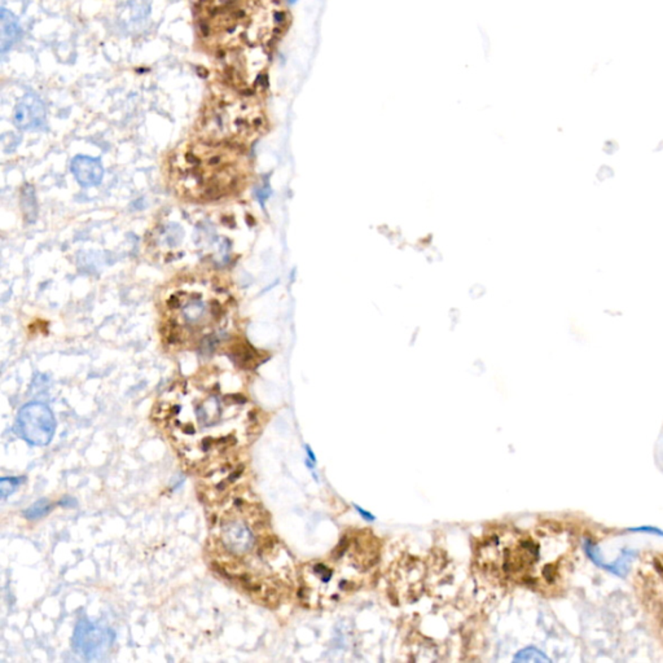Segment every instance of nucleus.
<instances>
[{"label": "nucleus", "mask_w": 663, "mask_h": 663, "mask_svg": "<svg viewBox=\"0 0 663 663\" xmlns=\"http://www.w3.org/2000/svg\"><path fill=\"white\" fill-rule=\"evenodd\" d=\"M71 173L83 187H94L102 182L104 169L100 161L87 156H77L71 162Z\"/></svg>", "instance_id": "nucleus-9"}, {"label": "nucleus", "mask_w": 663, "mask_h": 663, "mask_svg": "<svg viewBox=\"0 0 663 663\" xmlns=\"http://www.w3.org/2000/svg\"><path fill=\"white\" fill-rule=\"evenodd\" d=\"M0 18H1V21H0L1 23L0 49H1V54H6L18 38L21 28H20L16 16L6 8H1Z\"/></svg>", "instance_id": "nucleus-10"}, {"label": "nucleus", "mask_w": 663, "mask_h": 663, "mask_svg": "<svg viewBox=\"0 0 663 663\" xmlns=\"http://www.w3.org/2000/svg\"><path fill=\"white\" fill-rule=\"evenodd\" d=\"M264 116L253 100L236 95H223L206 107L200 131L207 142L244 145L255 140L264 130Z\"/></svg>", "instance_id": "nucleus-4"}, {"label": "nucleus", "mask_w": 663, "mask_h": 663, "mask_svg": "<svg viewBox=\"0 0 663 663\" xmlns=\"http://www.w3.org/2000/svg\"><path fill=\"white\" fill-rule=\"evenodd\" d=\"M229 316V294L205 279L178 281L162 298L164 337L178 348H193L219 334Z\"/></svg>", "instance_id": "nucleus-3"}, {"label": "nucleus", "mask_w": 663, "mask_h": 663, "mask_svg": "<svg viewBox=\"0 0 663 663\" xmlns=\"http://www.w3.org/2000/svg\"><path fill=\"white\" fill-rule=\"evenodd\" d=\"M71 643L75 653L82 658L88 661L100 659L113 645L114 633L107 627L82 619L74 630Z\"/></svg>", "instance_id": "nucleus-6"}, {"label": "nucleus", "mask_w": 663, "mask_h": 663, "mask_svg": "<svg viewBox=\"0 0 663 663\" xmlns=\"http://www.w3.org/2000/svg\"><path fill=\"white\" fill-rule=\"evenodd\" d=\"M52 508L54 506L49 503V500L43 499V500H39V501H37L32 506H29L25 511L24 516L28 520H38V518L47 516L52 511Z\"/></svg>", "instance_id": "nucleus-11"}, {"label": "nucleus", "mask_w": 663, "mask_h": 663, "mask_svg": "<svg viewBox=\"0 0 663 663\" xmlns=\"http://www.w3.org/2000/svg\"><path fill=\"white\" fill-rule=\"evenodd\" d=\"M633 531H649V533H655L658 535H663L662 531L659 530L652 529V528H640V529H633Z\"/></svg>", "instance_id": "nucleus-15"}, {"label": "nucleus", "mask_w": 663, "mask_h": 663, "mask_svg": "<svg viewBox=\"0 0 663 663\" xmlns=\"http://www.w3.org/2000/svg\"><path fill=\"white\" fill-rule=\"evenodd\" d=\"M16 424L20 435L34 446H47L55 434V416L44 403H28L18 412Z\"/></svg>", "instance_id": "nucleus-5"}, {"label": "nucleus", "mask_w": 663, "mask_h": 663, "mask_svg": "<svg viewBox=\"0 0 663 663\" xmlns=\"http://www.w3.org/2000/svg\"><path fill=\"white\" fill-rule=\"evenodd\" d=\"M249 174V161L233 145L190 142L175 150L169 178L182 197L206 202L226 197L238 190Z\"/></svg>", "instance_id": "nucleus-2"}, {"label": "nucleus", "mask_w": 663, "mask_h": 663, "mask_svg": "<svg viewBox=\"0 0 663 663\" xmlns=\"http://www.w3.org/2000/svg\"><path fill=\"white\" fill-rule=\"evenodd\" d=\"M15 123L23 130H37L44 125L46 109L39 97L32 94L25 95L15 109Z\"/></svg>", "instance_id": "nucleus-8"}, {"label": "nucleus", "mask_w": 663, "mask_h": 663, "mask_svg": "<svg viewBox=\"0 0 663 663\" xmlns=\"http://www.w3.org/2000/svg\"><path fill=\"white\" fill-rule=\"evenodd\" d=\"M377 539L351 533L327 557L308 564L300 576V597L310 608L328 609L348 599L371 578L379 562Z\"/></svg>", "instance_id": "nucleus-1"}, {"label": "nucleus", "mask_w": 663, "mask_h": 663, "mask_svg": "<svg viewBox=\"0 0 663 663\" xmlns=\"http://www.w3.org/2000/svg\"><path fill=\"white\" fill-rule=\"evenodd\" d=\"M24 481L23 478H18V477H11V478H1L0 480V494H1V497L6 499V497L13 494L16 491L17 487L20 486V483Z\"/></svg>", "instance_id": "nucleus-13"}, {"label": "nucleus", "mask_w": 663, "mask_h": 663, "mask_svg": "<svg viewBox=\"0 0 663 663\" xmlns=\"http://www.w3.org/2000/svg\"><path fill=\"white\" fill-rule=\"evenodd\" d=\"M221 540L229 552L238 556L250 552L255 545L253 530L236 516H229L221 521Z\"/></svg>", "instance_id": "nucleus-7"}, {"label": "nucleus", "mask_w": 663, "mask_h": 663, "mask_svg": "<svg viewBox=\"0 0 663 663\" xmlns=\"http://www.w3.org/2000/svg\"><path fill=\"white\" fill-rule=\"evenodd\" d=\"M516 661L518 662H549V658H547L542 652H539L535 647H528L525 650L520 652Z\"/></svg>", "instance_id": "nucleus-12"}, {"label": "nucleus", "mask_w": 663, "mask_h": 663, "mask_svg": "<svg viewBox=\"0 0 663 663\" xmlns=\"http://www.w3.org/2000/svg\"><path fill=\"white\" fill-rule=\"evenodd\" d=\"M77 503L74 501V499L71 497H65L63 500L60 501V506H65V508H71V506H75Z\"/></svg>", "instance_id": "nucleus-14"}]
</instances>
